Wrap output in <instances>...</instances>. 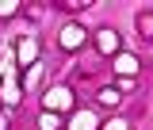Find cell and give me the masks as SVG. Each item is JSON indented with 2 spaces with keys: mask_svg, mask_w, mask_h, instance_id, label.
<instances>
[{
  "mask_svg": "<svg viewBox=\"0 0 153 130\" xmlns=\"http://www.w3.org/2000/svg\"><path fill=\"white\" fill-rule=\"evenodd\" d=\"M100 103L115 107V103H119V92H115V88H103V92H100Z\"/></svg>",
  "mask_w": 153,
  "mask_h": 130,
  "instance_id": "cell-9",
  "label": "cell"
},
{
  "mask_svg": "<svg viewBox=\"0 0 153 130\" xmlns=\"http://www.w3.org/2000/svg\"><path fill=\"white\" fill-rule=\"evenodd\" d=\"M103 130H126V123H123V119H115V123H107Z\"/></svg>",
  "mask_w": 153,
  "mask_h": 130,
  "instance_id": "cell-12",
  "label": "cell"
},
{
  "mask_svg": "<svg viewBox=\"0 0 153 130\" xmlns=\"http://www.w3.org/2000/svg\"><path fill=\"white\" fill-rule=\"evenodd\" d=\"M115 73H123V77L138 73V57H134V54H119V57H115Z\"/></svg>",
  "mask_w": 153,
  "mask_h": 130,
  "instance_id": "cell-5",
  "label": "cell"
},
{
  "mask_svg": "<svg viewBox=\"0 0 153 130\" xmlns=\"http://www.w3.org/2000/svg\"><path fill=\"white\" fill-rule=\"evenodd\" d=\"M138 27H142V35H146V38H153V16H142V19H138Z\"/></svg>",
  "mask_w": 153,
  "mask_h": 130,
  "instance_id": "cell-10",
  "label": "cell"
},
{
  "mask_svg": "<svg viewBox=\"0 0 153 130\" xmlns=\"http://www.w3.org/2000/svg\"><path fill=\"white\" fill-rule=\"evenodd\" d=\"M0 96H4V103H16V100H19V88H16V80H12V73H8V80H4Z\"/></svg>",
  "mask_w": 153,
  "mask_h": 130,
  "instance_id": "cell-7",
  "label": "cell"
},
{
  "mask_svg": "<svg viewBox=\"0 0 153 130\" xmlns=\"http://www.w3.org/2000/svg\"><path fill=\"white\" fill-rule=\"evenodd\" d=\"M96 46H100V54H119V35H115L111 27H103L96 35Z\"/></svg>",
  "mask_w": 153,
  "mask_h": 130,
  "instance_id": "cell-2",
  "label": "cell"
},
{
  "mask_svg": "<svg viewBox=\"0 0 153 130\" xmlns=\"http://www.w3.org/2000/svg\"><path fill=\"white\" fill-rule=\"evenodd\" d=\"M38 126H42V130H57V111H42Z\"/></svg>",
  "mask_w": 153,
  "mask_h": 130,
  "instance_id": "cell-8",
  "label": "cell"
},
{
  "mask_svg": "<svg viewBox=\"0 0 153 130\" xmlns=\"http://www.w3.org/2000/svg\"><path fill=\"white\" fill-rule=\"evenodd\" d=\"M35 54H38L35 38H19V61H23V65H31V61H35Z\"/></svg>",
  "mask_w": 153,
  "mask_h": 130,
  "instance_id": "cell-6",
  "label": "cell"
},
{
  "mask_svg": "<svg viewBox=\"0 0 153 130\" xmlns=\"http://www.w3.org/2000/svg\"><path fill=\"white\" fill-rule=\"evenodd\" d=\"M100 123H96V115L92 111H76L73 115V123H69V130H96Z\"/></svg>",
  "mask_w": 153,
  "mask_h": 130,
  "instance_id": "cell-4",
  "label": "cell"
},
{
  "mask_svg": "<svg viewBox=\"0 0 153 130\" xmlns=\"http://www.w3.org/2000/svg\"><path fill=\"white\" fill-rule=\"evenodd\" d=\"M69 103H73V92H69V88H61V84L46 92V111H65Z\"/></svg>",
  "mask_w": 153,
  "mask_h": 130,
  "instance_id": "cell-1",
  "label": "cell"
},
{
  "mask_svg": "<svg viewBox=\"0 0 153 130\" xmlns=\"http://www.w3.org/2000/svg\"><path fill=\"white\" fill-rule=\"evenodd\" d=\"M80 42H84V31H80L76 23H69V27L61 31V46H65V50H76Z\"/></svg>",
  "mask_w": 153,
  "mask_h": 130,
  "instance_id": "cell-3",
  "label": "cell"
},
{
  "mask_svg": "<svg viewBox=\"0 0 153 130\" xmlns=\"http://www.w3.org/2000/svg\"><path fill=\"white\" fill-rule=\"evenodd\" d=\"M16 8H19L16 0H0V16H12V12H16Z\"/></svg>",
  "mask_w": 153,
  "mask_h": 130,
  "instance_id": "cell-11",
  "label": "cell"
}]
</instances>
